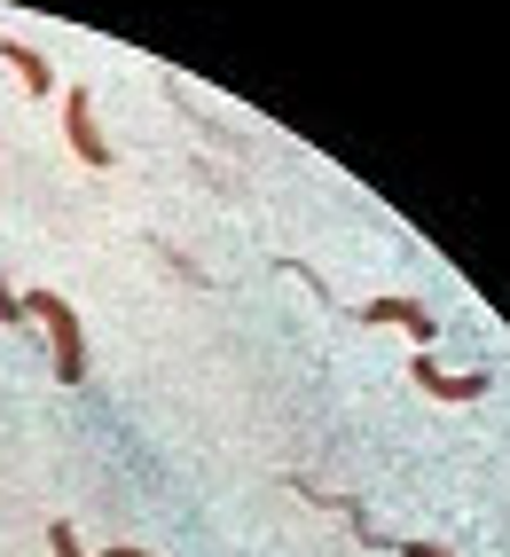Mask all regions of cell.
I'll return each instance as SVG.
<instances>
[{
  "mask_svg": "<svg viewBox=\"0 0 510 557\" xmlns=\"http://www.w3.org/2000/svg\"><path fill=\"white\" fill-rule=\"evenodd\" d=\"M400 557H448V549H432V542H409V549H400Z\"/></svg>",
  "mask_w": 510,
  "mask_h": 557,
  "instance_id": "obj_8",
  "label": "cell"
},
{
  "mask_svg": "<svg viewBox=\"0 0 510 557\" xmlns=\"http://www.w3.org/2000/svg\"><path fill=\"white\" fill-rule=\"evenodd\" d=\"M361 322H393V330H409L416 346H432V338H440V314H432V307H416V299H370V307H361Z\"/></svg>",
  "mask_w": 510,
  "mask_h": 557,
  "instance_id": "obj_4",
  "label": "cell"
},
{
  "mask_svg": "<svg viewBox=\"0 0 510 557\" xmlns=\"http://www.w3.org/2000/svg\"><path fill=\"white\" fill-rule=\"evenodd\" d=\"M409 377H416V393H432V400H480V393H487V369H463V377H448L432 354L409 361Z\"/></svg>",
  "mask_w": 510,
  "mask_h": 557,
  "instance_id": "obj_3",
  "label": "cell"
},
{
  "mask_svg": "<svg viewBox=\"0 0 510 557\" xmlns=\"http://www.w3.org/2000/svg\"><path fill=\"white\" fill-rule=\"evenodd\" d=\"M0 322H32V314H24V299L9 290V275H0Z\"/></svg>",
  "mask_w": 510,
  "mask_h": 557,
  "instance_id": "obj_7",
  "label": "cell"
},
{
  "mask_svg": "<svg viewBox=\"0 0 510 557\" xmlns=\"http://www.w3.org/2000/svg\"><path fill=\"white\" fill-rule=\"evenodd\" d=\"M0 63L16 71V87H24V95H55V71H48V55H32L24 40H0Z\"/></svg>",
  "mask_w": 510,
  "mask_h": 557,
  "instance_id": "obj_5",
  "label": "cell"
},
{
  "mask_svg": "<svg viewBox=\"0 0 510 557\" xmlns=\"http://www.w3.org/2000/svg\"><path fill=\"white\" fill-rule=\"evenodd\" d=\"M63 141H71V158H79L87 173H111V141H102V126H95V95L87 87H63Z\"/></svg>",
  "mask_w": 510,
  "mask_h": 557,
  "instance_id": "obj_2",
  "label": "cell"
},
{
  "mask_svg": "<svg viewBox=\"0 0 510 557\" xmlns=\"http://www.w3.org/2000/svg\"><path fill=\"white\" fill-rule=\"evenodd\" d=\"M48 549H55V557H87L79 534H71V518H55V527H48Z\"/></svg>",
  "mask_w": 510,
  "mask_h": 557,
  "instance_id": "obj_6",
  "label": "cell"
},
{
  "mask_svg": "<svg viewBox=\"0 0 510 557\" xmlns=\"http://www.w3.org/2000/svg\"><path fill=\"white\" fill-rule=\"evenodd\" d=\"M102 557H150V549H134V542H119V549H102Z\"/></svg>",
  "mask_w": 510,
  "mask_h": 557,
  "instance_id": "obj_9",
  "label": "cell"
},
{
  "mask_svg": "<svg viewBox=\"0 0 510 557\" xmlns=\"http://www.w3.org/2000/svg\"><path fill=\"white\" fill-rule=\"evenodd\" d=\"M24 314L48 330V346H55V377H63V385H87V338H79V314H71L55 290H24Z\"/></svg>",
  "mask_w": 510,
  "mask_h": 557,
  "instance_id": "obj_1",
  "label": "cell"
}]
</instances>
